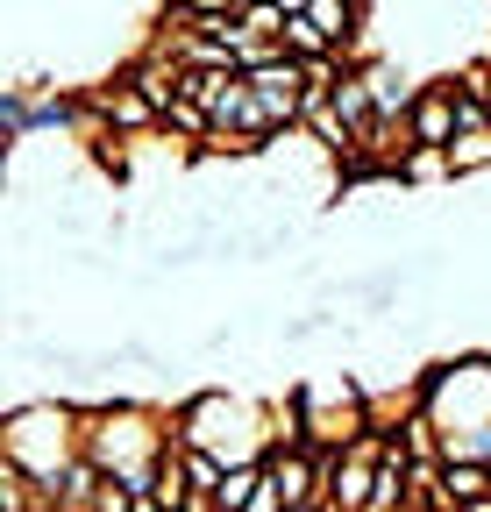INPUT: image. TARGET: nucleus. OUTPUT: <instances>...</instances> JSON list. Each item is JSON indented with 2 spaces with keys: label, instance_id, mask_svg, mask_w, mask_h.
I'll list each match as a JSON object with an SVG mask.
<instances>
[{
  "label": "nucleus",
  "instance_id": "obj_1",
  "mask_svg": "<svg viewBox=\"0 0 491 512\" xmlns=\"http://www.w3.org/2000/svg\"><path fill=\"white\" fill-rule=\"evenodd\" d=\"M420 406L442 434V463H491V349H456L427 363Z\"/></svg>",
  "mask_w": 491,
  "mask_h": 512
},
{
  "label": "nucleus",
  "instance_id": "obj_2",
  "mask_svg": "<svg viewBox=\"0 0 491 512\" xmlns=\"http://www.w3.org/2000/svg\"><path fill=\"white\" fill-rule=\"evenodd\" d=\"M86 456V406L72 392H36L15 399L0 420V463H15L29 477H57Z\"/></svg>",
  "mask_w": 491,
  "mask_h": 512
},
{
  "label": "nucleus",
  "instance_id": "obj_3",
  "mask_svg": "<svg viewBox=\"0 0 491 512\" xmlns=\"http://www.w3.org/2000/svg\"><path fill=\"white\" fill-rule=\"evenodd\" d=\"M171 427L186 448H207L221 463H264L271 456V406L250 392H186L171 406Z\"/></svg>",
  "mask_w": 491,
  "mask_h": 512
},
{
  "label": "nucleus",
  "instance_id": "obj_4",
  "mask_svg": "<svg viewBox=\"0 0 491 512\" xmlns=\"http://www.w3.org/2000/svg\"><path fill=\"white\" fill-rule=\"evenodd\" d=\"M292 384L306 406V448L342 456L356 434H371V384H363V370H306Z\"/></svg>",
  "mask_w": 491,
  "mask_h": 512
},
{
  "label": "nucleus",
  "instance_id": "obj_5",
  "mask_svg": "<svg viewBox=\"0 0 491 512\" xmlns=\"http://www.w3.org/2000/svg\"><path fill=\"white\" fill-rule=\"evenodd\" d=\"M406 128H413V143H456V128H463V100H456V79H427L420 86V100H413V114H406Z\"/></svg>",
  "mask_w": 491,
  "mask_h": 512
},
{
  "label": "nucleus",
  "instance_id": "obj_6",
  "mask_svg": "<svg viewBox=\"0 0 491 512\" xmlns=\"http://www.w3.org/2000/svg\"><path fill=\"white\" fill-rule=\"evenodd\" d=\"M399 178H406V192H427V185H456V164H449V150H442V143H413V150L399 157Z\"/></svg>",
  "mask_w": 491,
  "mask_h": 512
},
{
  "label": "nucleus",
  "instance_id": "obj_7",
  "mask_svg": "<svg viewBox=\"0 0 491 512\" xmlns=\"http://www.w3.org/2000/svg\"><path fill=\"white\" fill-rule=\"evenodd\" d=\"M449 164H456V185H463V178H477V171H491V121H477V128H456V143H449Z\"/></svg>",
  "mask_w": 491,
  "mask_h": 512
},
{
  "label": "nucleus",
  "instance_id": "obj_8",
  "mask_svg": "<svg viewBox=\"0 0 491 512\" xmlns=\"http://www.w3.org/2000/svg\"><path fill=\"white\" fill-rule=\"evenodd\" d=\"M257 484H264V463H228V477L214 484V512H250Z\"/></svg>",
  "mask_w": 491,
  "mask_h": 512
},
{
  "label": "nucleus",
  "instance_id": "obj_9",
  "mask_svg": "<svg viewBox=\"0 0 491 512\" xmlns=\"http://www.w3.org/2000/svg\"><path fill=\"white\" fill-rule=\"evenodd\" d=\"M164 128H171V136H186V143H207V136H214V114H207L200 100L178 93V100L164 107Z\"/></svg>",
  "mask_w": 491,
  "mask_h": 512
},
{
  "label": "nucleus",
  "instance_id": "obj_10",
  "mask_svg": "<svg viewBox=\"0 0 491 512\" xmlns=\"http://www.w3.org/2000/svg\"><path fill=\"white\" fill-rule=\"evenodd\" d=\"M242 36H264V43H285V8L278 0H242Z\"/></svg>",
  "mask_w": 491,
  "mask_h": 512
},
{
  "label": "nucleus",
  "instance_id": "obj_11",
  "mask_svg": "<svg viewBox=\"0 0 491 512\" xmlns=\"http://www.w3.org/2000/svg\"><path fill=\"white\" fill-rule=\"evenodd\" d=\"M484 107H491V86H484Z\"/></svg>",
  "mask_w": 491,
  "mask_h": 512
}]
</instances>
